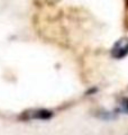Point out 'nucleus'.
I'll list each match as a JSON object with an SVG mask.
<instances>
[{
	"label": "nucleus",
	"instance_id": "nucleus-1",
	"mask_svg": "<svg viewBox=\"0 0 128 135\" xmlns=\"http://www.w3.org/2000/svg\"><path fill=\"white\" fill-rule=\"evenodd\" d=\"M128 53V40L121 38L112 47V55L116 59H121Z\"/></svg>",
	"mask_w": 128,
	"mask_h": 135
}]
</instances>
